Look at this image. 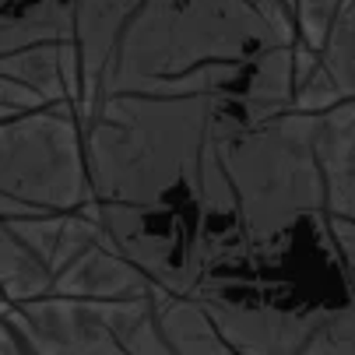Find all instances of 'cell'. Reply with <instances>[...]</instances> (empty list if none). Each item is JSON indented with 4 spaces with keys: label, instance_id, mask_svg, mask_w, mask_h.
<instances>
[{
    "label": "cell",
    "instance_id": "1",
    "mask_svg": "<svg viewBox=\"0 0 355 355\" xmlns=\"http://www.w3.org/2000/svg\"><path fill=\"white\" fill-rule=\"evenodd\" d=\"M211 113L215 95H106L85 123L95 197L162 208L176 187H187L197 200V166Z\"/></svg>",
    "mask_w": 355,
    "mask_h": 355
},
{
    "label": "cell",
    "instance_id": "2",
    "mask_svg": "<svg viewBox=\"0 0 355 355\" xmlns=\"http://www.w3.org/2000/svg\"><path fill=\"white\" fill-rule=\"evenodd\" d=\"M317 113L285 110L271 120L246 123L232 92L215 95L211 127L232 187L239 222L253 253L278 257L299 218L327 211V187L317 159Z\"/></svg>",
    "mask_w": 355,
    "mask_h": 355
},
{
    "label": "cell",
    "instance_id": "3",
    "mask_svg": "<svg viewBox=\"0 0 355 355\" xmlns=\"http://www.w3.org/2000/svg\"><path fill=\"white\" fill-rule=\"evenodd\" d=\"M275 42L288 39L250 0H141L106 71L103 98L200 64H250Z\"/></svg>",
    "mask_w": 355,
    "mask_h": 355
},
{
    "label": "cell",
    "instance_id": "4",
    "mask_svg": "<svg viewBox=\"0 0 355 355\" xmlns=\"http://www.w3.org/2000/svg\"><path fill=\"white\" fill-rule=\"evenodd\" d=\"M0 183L8 197L49 211H74L95 197L85 151V120L74 98L4 120Z\"/></svg>",
    "mask_w": 355,
    "mask_h": 355
},
{
    "label": "cell",
    "instance_id": "5",
    "mask_svg": "<svg viewBox=\"0 0 355 355\" xmlns=\"http://www.w3.org/2000/svg\"><path fill=\"white\" fill-rule=\"evenodd\" d=\"M4 320L21 331L28 352H123L103 299L49 292L28 302L4 299Z\"/></svg>",
    "mask_w": 355,
    "mask_h": 355
},
{
    "label": "cell",
    "instance_id": "6",
    "mask_svg": "<svg viewBox=\"0 0 355 355\" xmlns=\"http://www.w3.org/2000/svg\"><path fill=\"white\" fill-rule=\"evenodd\" d=\"M211 320L232 352H306L313 331L327 317V310H275V306H243L229 302L218 292H200Z\"/></svg>",
    "mask_w": 355,
    "mask_h": 355
},
{
    "label": "cell",
    "instance_id": "7",
    "mask_svg": "<svg viewBox=\"0 0 355 355\" xmlns=\"http://www.w3.org/2000/svg\"><path fill=\"white\" fill-rule=\"evenodd\" d=\"M141 0H78L74 32L81 49V120L88 123L103 103V81L120 46V35Z\"/></svg>",
    "mask_w": 355,
    "mask_h": 355
},
{
    "label": "cell",
    "instance_id": "8",
    "mask_svg": "<svg viewBox=\"0 0 355 355\" xmlns=\"http://www.w3.org/2000/svg\"><path fill=\"white\" fill-rule=\"evenodd\" d=\"M53 292L60 295H85V299H127V295H148L151 275L137 268L127 253H120L103 225L98 239L78 253V257L57 275Z\"/></svg>",
    "mask_w": 355,
    "mask_h": 355
},
{
    "label": "cell",
    "instance_id": "9",
    "mask_svg": "<svg viewBox=\"0 0 355 355\" xmlns=\"http://www.w3.org/2000/svg\"><path fill=\"white\" fill-rule=\"evenodd\" d=\"M317 159L327 187V211L355 218V98L320 113Z\"/></svg>",
    "mask_w": 355,
    "mask_h": 355
},
{
    "label": "cell",
    "instance_id": "10",
    "mask_svg": "<svg viewBox=\"0 0 355 355\" xmlns=\"http://www.w3.org/2000/svg\"><path fill=\"white\" fill-rule=\"evenodd\" d=\"M151 306H155V320L173 352H205V355L232 352V345L222 338L218 324L211 320L200 295L173 292L159 282H151Z\"/></svg>",
    "mask_w": 355,
    "mask_h": 355
},
{
    "label": "cell",
    "instance_id": "11",
    "mask_svg": "<svg viewBox=\"0 0 355 355\" xmlns=\"http://www.w3.org/2000/svg\"><path fill=\"white\" fill-rule=\"evenodd\" d=\"M0 261H4V299L8 302H28L53 292L57 271L42 253H35L18 232L4 225L0 232Z\"/></svg>",
    "mask_w": 355,
    "mask_h": 355
},
{
    "label": "cell",
    "instance_id": "12",
    "mask_svg": "<svg viewBox=\"0 0 355 355\" xmlns=\"http://www.w3.org/2000/svg\"><path fill=\"white\" fill-rule=\"evenodd\" d=\"M74 11L78 0H39L21 15L4 18V53L35 42H64L74 39Z\"/></svg>",
    "mask_w": 355,
    "mask_h": 355
},
{
    "label": "cell",
    "instance_id": "13",
    "mask_svg": "<svg viewBox=\"0 0 355 355\" xmlns=\"http://www.w3.org/2000/svg\"><path fill=\"white\" fill-rule=\"evenodd\" d=\"M4 74L21 78L28 85H35L49 103H67V78H64V60H60V42H35V46H21L11 49L0 60Z\"/></svg>",
    "mask_w": 355,
    "mask_h": 355
},
{
    "label": "cell",
    "instance_id": "14",
    "mask_svg": "<svg viewBox=\"0 0 355 355\" xmlns=\"http://www.w3.org/2000/svg\"><path fill=\"white\" fill-rule=\"evenodd\" d=\"M320 60L345 92V98H355V11L345 8L327 35V46L320 49Z\"/></svg>",
    "mask_w": 355,
    "mask_h": 355
},
{
    "label": "cell",
    "instance_id": "15",
    "mask_svg": "<svg viewBox=\"0 0 355 355\" xmlns=\"http://www.w3.org/2000/svg\"><path fill=\"white\" fill-rule=\"evenodd\" d=\"M341 11H345V0H295L299 39L320 53V49L327 46V35H331Z\"/></svg>",
    "mask_w": 355,
    "mask_h": 355
},
{
    "label": "cell",
    "instance_id": "16",
    "mask_svg": "<svg viewBox=\"0 0 355 355\" xmlns=\"http://www.w3.org/2000/svg\"><path fill=\"white\" fill-rule=\"evenodd\" d=\"M306 352H355V306L327 310V317L313 331Z\"/></svg>",
    "mask_w": 355,
    "mask_h": 355
},
{
    "label": "cell",
    "instance_id": "17",
    "mask_svg": "<svg viewBox=\"0 0 355 355\" xmlns=\"http://www.w3.org/2000/svg\"><path fill=\"white\" fill-rule=\"evenodd\" d=\"M338 103H345V92L338 88V81L331 78V71L324 67V60H320V67L302 81L299 88H295V98H292V110H302V113H327V110H334Z\"/></svg>",
    "mask_w": 355,
    "mask_h": 355
},
{
    "label": "cell",
    "instance_id": "18",
    "mask_svg": "<svg viewBox=\"0 0 355 355\" xmlns=\"http://www.w3.org/2000/svg\"><path fill=\"white\" fill-rule=\"evenodd\" d=\"M0 103H4V120H11V116H21V113H32V110L49 106V98L35 85L4 74V85H0Z\"/></svg>",
    "mask_w": 355,
    "mask_h": 355
},
{
    "label": "cell",
    "instance_id": "19",
    "mask_svg": "<svg viewBox=\"0 0 355 355\" xmlns=\"http://www.w3.org/2000/svg\"><path fill=\"white\" fill-rule=\"evenodd\" d=\"M253 8H261L264 11V18L288 39V42H295L299 39V25H295V11H292V4L288 0H250Z\"/></svg>",
    "mask_w": 355,
    "mask_h": 355
},
{
    "label": "cell",
    "instance_id": "20",
    "mask_svg": "<svg viewBox=\"0 0 355 355\" xmlns=\"http://www.w3.org/2000/svg\"><path fill=\"white\" fill-rule=\"evenodd\" d=\"M327 225H331V236H334V246L341 253V261L348 268H355V218H345V215H331L327 211Z\"/></svg>",
    "mask_w": 355,
    "mask_h": 355
},
{
    "label": "cell",
    "instance_id": "21",
    "mask_svg": "<svg viewBox=\"0 0 355 355\" xmlns=\"http://www.w3.org/2000/svg\"><path fill=\"white\" fill-rule=\"evenodd\" d=\"M348 8H352V11H355V4H348Z\"/></svg>",
    "mask_w": 355,
    "mask_h": 355
}]
</instances>
